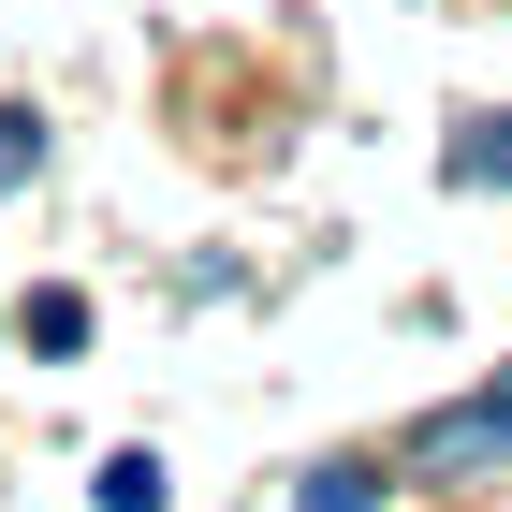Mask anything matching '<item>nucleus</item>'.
<instances>
[{"instance_id": "f257e3e1", "label": "nucleus", "mask_w": 512, "mask_h": 512, "mask_svg": "<svg viewBox=\"0 0 512 512\" xmlns=\"http://www.w3.org/2000/svg\"><path fill=\"white\" fill-rule=\"evenodd\" d=\"M293 512H381V454H322V469L293 483Z\"/></svg>"}, {"instance_id": "39448f33", "label": "nucleus", "mask_w": 512, "mask_h": 512, "mask_svg": "<svg viewBox=\"0 0 512 512\" xmlns=\"http://www.w3.org/2000/svg\"><path fill=\"white\" fill-rule=\"evenodd\" d=\"M30 161H44V118H0V191H15Z\"/></svg>"}, {"instance_id": "f03ea898", "label": "nucleus", "mask_w": 512, "mask_h": 512, "mask_svg": "<svg viewBox=\"0 0 512 512\" xmlns=\"http://www.w3.org/2000/svg\"><path fill=\"white\" fill-rule=\"evenodd\" d=\"M88 498H103V512H161V454H103Z\"/></svg>"}, {"instance_id": "7ed1b4c3", "label": "nucleus", "mask_w": 512, "mask_h": 512, "mask_svg": "<svg viewBox=\"0 0 512 512\" xmlns=\"http://www.w3.org/2000/svg\"><path fill=\"white\" fill-rule=\"evenodd\" d=\"M454 176H469V191H512V118H469V147H454Z\"/></svg>"}, {"instance_id": "20e7f679", "label": "nucleus", "mask_w": 512, "mask_h": 512, "mask_svg": "<svg viewBox=\"0 0 512 512\" xmlns=\"http://www.w3.org/2000/svg\"><path fill=\"white\" fill-rule=\"evenodd\" d=\"M88 337V293H30V352H74Z\"/></svg>"}]
</instances>
